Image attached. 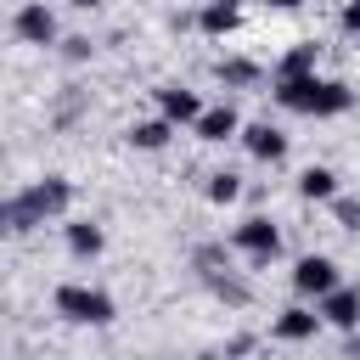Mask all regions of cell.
Returning a JSON list of instances; mask_svg holds the SVG:
<instances>
[{"label":"cell","mask_w":360,"mask_h":360,"mask_svg":"<svg viewBox=\"0 0 360 360\" xmlns=\"http://www.w3.org/2000/svg\"><path fill=\"white\" fill-rule=\"evenodd\" d=\"M276 101L287 112H309V118H338L354 107V90L343 79H321V73H304V79H276Z\"/></svg>","instance_id":"6da1fadb"},{"label":"cell","mask_w":360,"mask_h":360,"mask_svg":"<svg viewBox=\"0 0 360 360\" xmlns=\"http://www.w3.org/2000/svg\"><path fill=\"white\" fill-rule=\"evenodd\" d=\"M68 202H73V186H68L62 174H45V180H34L28 191H17V197L6 202V231H11V236H28L34 225L68 214Z\"/></svg>","instance_id":"7a4b0ae2"},{"label":"cell","mask_w":360,"mask_h":360,"mask_svg":"<svg viewBox=\"0 0 360 360\" xmlns=\"http://www.w3.org/2000/svg\"><path fill=\"white\" fill-rule=\"evenodd\" d=\"M56 315H68L73 326H107L112 321V298L101 287L68 281V287H56Z\"/></svg>","instance_id":"3957f363"},{"label":"cell","mask_w":360,"mask_h":360,"mask_svg":"<svg viewBox=\"0 0 360 360\" xmlns=\"http://www.w3.org/2000/svg\"><path fill=\"white\" fill-rule=\"evenodd\" d=\"M231 242H236V253H248L253 264H270V259L281 253V231H276V225H270L264 214H253V219H242Z\"/></svg>","instance_id":"277c9868"},{"label":"cell","mask_w":360,"mask_h":360,"mask_svg":"<svg viewBox=\"0 0 360 360\" xmlns=\"http://www.w3.org/2000/svg\"><path fill=\"white\" fill-rule=\"evenodd\" d=\"M292 287H298L304 298H315V304H321V298H326L332 287H343V281H338V264H332L326 253H304V259L292 264Z\"/></svg>","instance_id":"5b68a950"},{"label":"cell","mask_w":360,"mask_h":360,"mask_svg":"<svg viewBox=\"0 0 360 360\" xmlns=\"http://www.w3.org/2000/svg\"><path fill=\"white\" fill-rule=\"evenodd\" d=\"M11 34H17L22 45H51V39H56V17H51V6H45V0H28V6H17V17H11Z\"/></svg>","instance_id":"8992f818"},{"label":"cell","mask_w":360,"mask_h":360,"mask_svg":"<svg viewBox=\"0 0 360 360\" xmlns=\"http://www.w3.org/2000/svg\"><path fill=\"white\" fill-rule=\"evenodd\" d=\"M315 309H321V321H326V326L360 332V292H354V287H332V292H326Z\"/></svg>","instance_id":"52a82bcc"},{"label":"cell","mask_w":360,"mask_h":360,"mask_svg":"<svg viewBox=\"0 0 360 360\" xmlns=\"http://www.w3.org/2000/svg\"><path fill=\"white\" fill-rule=\"evenodd\" d=\"M242 146H248L259 163H281V158H287V135H281L270 118H264V124H248V129H242Z\"/></svg>","instance_id":"ba28073f"},{"label":"cell","mask_w":360,"mask_h":360,"mask_svg":"<svg viewBox=\"0 0 360 360\" xmlns=\"http://www.w3.org/2000/svg\"><path fill=\"white\" fill-rule=\"evenodd\" d=\"M158 107H163L169 124H197V118H202V101H197V90H186V84H163V90H158Z\"/></svg>","instance_id":"9c48e42d"},{"label":"cell","mask_w":360,"mask_h":360,"mask_svg":"<svg viewBox=\"0 0 360 360\" xmlns=\"http://www.w3.org/2000/svg\"><path fill=\"white\" fill-rule=\"evenodd\" d=\"M191 129H197V141H231V135H242V118L231 101H219V107H202V118Z\"/></svg>","instance_id":"30bf717a"},{"label":"cell","mask_w":360,"mask_h":360,"mask_svg":"<svg viewBox=\"0 0 360 360\" xmlns=\"http://www.w3.org/2000/svg\"><path fill=\"white\" fill-rule=\"evenodd\" d=\"M315 332H321V309L287 304V309L276 315V338H281V343H304V338H315Z\"/></svg>","instance_id":"8fae6325"},{"label":"cell","mask_w":360,"mask_h":360,"mask_svg":"<svg viewBox=\"0 0 360 360\" xmlns=\"http://www.w3.org/2000/svg\"><path fill=\"white\" fill-rule=\"evenodd\" d=\"M236 22H242V6H236V0H208V6L197 11V28H202V34H214V39H219V34H231Z\"/></svg>","instance_id":"7c38bea8"},{"label":"cell","mask_w":360,"mask_h":360,"mask_svg":"<svg viewBox=\"0 0 360 360\" xmlns=\"http://www.w3.org/2000/svg\"><path fill=\"white\" fill-rule=\"evenodd\" d=\"M298 197H304V202H332V197H338V174L321 169V163H309V169L298 174Z\"/></svg>","instance_id":"4fadbf2b"},{"label":"cell","mask_w":360,"mask_h":360,"mask_svg":"<svg viewBox=\"0 0 360 360\" xmlns=\"http://www.w3.org/2000/svg\"><path fill=\"white\" fill-rule=\"evenodd\" d=\"M315 62H321V45L304 39V45H292V51L276 62V79H304V73H315Z\"/></svg>","instance_id":"5bb4252c"},{"label":"cell","mask_w":360,"mask_h":360,"mask_svg":"<svg viewBox=\"0 0 360 360\" xmlns=\"http://www.w3.org/2000/svg\"><path fill=\"white\" fill-rule=\"evenodd\" d=\"M214 73H219V84H225V90H253V84L264 79V73H259V62H248V56H225Z\"/></svg>","instance_id":"9a60e30c"},{"label":"cell","mask_w":360,"mask_h":360,"mask_svg":"<svg viewBox=\"0 0 360 360\" xmlns=\"http://www.w3.org/2000/svg\"><path fill=\"white\" fill-rule=\"evenodd\" d=\"M169 135H174L169 118H141V124H129V146H141V152H163Z\"/></svg>","instance_id":"2e32d148"},{"label":"cell","mask_w":360,"mask_h":360,"mask_svg":"<svg viewBox=\"0 0 360 360\" xmlns=\"http://www.w3.org/2000/svg\"><path fill=\"white\" fill-rule=\"evenodd\" d=\"M101 248H107L101 225H90V219H73V225H68V253H73V259H96Z\"/></svg>","instance_id":"e0dca14e"},{"label":"cell","mask_w":360,"mask_h":360,"mask_svg":"<svg viewBox=\"0 0 360 360\" xmlns=\"http://www.w3.org/2000/svg\"><path fill=\"white\" fill-rule=\"evenodd\" d=\"M236 197H242V174H231V169L208 174V202H236Z\"/></svg>","instance_id":"ac0fdd59"},{"label":"cell","mask_w":360,"mask_h":360,"mask_svg":"<svg viewBox=\"0 0 360 360\" xmlns=\"http://www.w3.org/2000/svg\"><path fill=\"white\" fill-rule=\"evenodd\" d=\"M332 208H338V225L343 231H360V202L354 197H332Z\"/></svg>","instance_id":"d6986e66"},{"label":"cell","mask_w":360,"mask_h":360,"mask_svg":"<svg viewBox=\"0 0 360 360\" xmlns=\"http://www.w3.org/2000/svg\"><path fill=\"white\" fill-rule=\"evenodd\" d=\"M343 28H349V34H360V0H349V6H343Z\"/></svg>","instance_id":"ffe728a7"},{"label":"cell","mask_w":360,"mask_h":360,"mask_svg":"<svg viewBox=\"0 0 360 360\" xmlns=\"http://www.w3.org/2000/svg\"><path fill=\"white\" fill-rule=\"evenodd\" d=\"M264 6H276V11H298L304 0H264Z\"/></svg>","instance_id":"44dd1931"},{"label":"cell","mask_w":360,"mask_h":360,"mask_svg":"<svg viewBox=\"0 0 360 360\" xmlns=\"http://www.w3.org/2000/svg\"><path fill=\"white\" fill-rule=\"evenodd\" d=\"M68 6H79V11H90V6H101V0H68Z\"/></svg>","instance_id":"7402d4cb"},{"label":"cell","mask_w":360,"mask_h":360,"mask_svg":"<svg viewBox=\"0 0 360 360\" xmlns=\"http://www.w3.org/2000/svg\"><path fill=\"white\" fill-rule=\"evenodd\" d=\"M349 360H360V338H354V349H349Z\"/></svg>","instance_id":"603a6c76"}]
</instances>
